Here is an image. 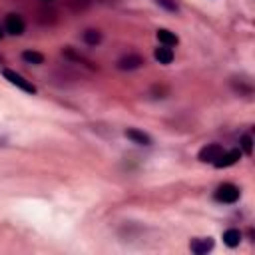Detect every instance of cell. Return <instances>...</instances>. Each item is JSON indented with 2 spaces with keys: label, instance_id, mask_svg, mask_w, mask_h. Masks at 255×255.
<instances>
[{
  "label": "cell",
  "instance_id": "cell-1",
  "mask_svg": "<svg viewBox=\"0 0 255 255\" xmlns=\"http://www.w3.org/2000/svg\"><path fill=\"white\" fill-rule=\"evenodd\" d=\"M239 195H241V191H239V187L233 185V183H221V185L215 189V193H213V197H215L217 201H221V203H235V201L239 199Z\"/></svg>",
  "mask_w": 255,
  "mask_h": 255
},
{
  "label": "cell",
  "instance_id": "cell-2",
  "mask_svg": "<svg viewBox=\"0 0 255 255\" xmlns=\"http://www.w3.org/2000/svg\"><path fill=\"white\" fill-rule=\"evenodd\" d=\"M2 74H4V78L10 82V84H14L16 88H20V90H24L26 94H36V86L32 84V82H28L24 76H20L18 72H14V70H8V68H4L2 70Z\"/></svg>",
  "mask_w": 255,
  "mask_h": 255
},
{
  "label": "cell",
  "instance_id": "cell-3",
  "mask_svg": "<svg viewBox=\"0 0 255 255\" xmlns=\"http://www.w3.org/2000/svg\"><path fill=\"white\" fill-rule=\"evenodd\" d=\"M143 64H145L143 56H139V54H126V56H122L118 60V70H137Z\"/></svg>",
  "mask_w": 255,
  "mask_h": 255
},
{
  "label": "cell",
  "instance_id": "cell-4",
  "mask_svg": "<svg viewBox=\"0 0 255 255\" xmlns=\"http://www.w3.org/2000/svg\"><path fill=\"white\" fill-rule=\"evenodd\" d=\"M26 30V24H24V18L20 14H8L6 16V32L12 34V36H20L24 34Z\"/></svg>",
  "mask_w": 255,
  "mask_h": 255
},
{
  "label": "cell",
  "instance_id": "cell-5",
  "mask_svg": "<svg viewBox=\"0 0 255 255\" xmlns=\"http://www.w3.org/2000/svg\"><path fill=\"white\" fill-rule=\"evenodd\" d=\"M221 151H223V147H221L219 143H207L205 147L199 149L197 157H199V161H203V163H213V161L219 157Z\"/></svg>",
  "mask_w": 255,
  "mask_h": 255
},
{
  "label": "cell",
  "instance_id": "cell-6",
  "mask_svg": "<svg viewBox=\"0 0 255 255\" xmlns=\"http://www.w3.org/2000/svg\"><path fill=\"white\" fill-rule=\"evenodd\" d=\"M241 157V149H229V151H221L219 153V157L213 161V165L215 167H229V165H233V163H237V159Z\"/></svg>",
  "mask_w": 255,
  "mask_h": 255
},
{
  "label": "cell",
  "instance_id": "cell-7",
  "mask_svg": "<svg viewBox=\"0 0 255 255\" xmlns=\"http://www.w3.org/2000/svg\"><path fill=\"white\" fill-rule=\"evenodd\" d=\"M189 249H191V253H195V255H205L207 251L213 249V239H211V237H197V239H191Z\"/></svg>",
  "mask_w": 255,
  "mask_h": 255
},
{
  "label": "cell",
  "instance_id": "cell-8",
  "mask_svg": "<svg viewBox=\"0 0 255 255\" xmlns=\"http://www.w3.org/2000/svg\"><path fill=\"white\" fill-rule=\"evenodd\" d=\"M126 137L131 139V141L137 143V145H151V137H149L145 131L135 129V128H128V129H126Z\"/></svg>",
  "mask_w": 255,
  "mask_h": 255
},
{
  "label": "cell",
  "instance_id": "cell-9",
  "mask_svg": "<svg viewBox=\"0 0 255 255\" xmlns=\"http://www.w3.org/2000/svg\"><path fill=\"white\" fill-rule=\"evenodd\" d=\"M155 36H157V40H159L161 46H169V48H171V46H175V44L179 42V38H177L171 30H165V28H159Z\"/></svg>",
  "mask_w": 255,
  "mask_h": 255
},
{
  "label": "cell",
  "instance_id": "cell-10",
  "mask_svg": "<svg viewBox=\"0 0 255 255\" xmlns=\"http://www.w3.org/2000/svg\"><path fill=\"white\" fill-rule=\"evenodd\" d=\"M153 56H155V60H157L159 64H165V66L173 62V50H171L169 46H159V48H155Z\"/></svg>",
  "mask_w": 255,
  "mask_h": 255
},
{
  "label": "cell",
  "instance_id": "cell-11",
  "mask_svg": "<svg viewBox=\"0 0 255 255\" xmlns=\"http://www.w3.org/2000/svg\"><path fill=\"white\" fill-rule=\"evenodd\" d=\"M223 243L227 245V247H237L239 243H241V231L239 229H227V231H223Z\"/></svg>",
  "mask_w": 255,
  "mask_h": 255
},
{
  "label": "cell",
  "instance_id": "cell-12",
  "mask_svg": "<svg viewBox=\"0 0 255 255\" xmlns=\"http://www.w3.org/2000/svg\"><path fill=\"white\" fill-rule=\"evenodd\" d=\"M22 60L28 62V64L40 66V64H44V54H40V52H36V50H24V52H22Z\"/></svg>",
  "mask_w": 255,
  "mask_h": 255
},
{
  "label": "cell",
  "instance_id": "cell-13",
  "mask_svg": "<svg viewBox=\"0 0 255 255\" xmlns=\"http://www.w3.org/2000/svg\"><path fill=\"white\" fill-rule=\"evenodd\" d=\"M82 38H84V42H86L88 46H98V44L102 42V32H100V30H92V28H90V30H86V32H84V36H82Z\"/></svg>",
  "mask_w": 255,
  "mask_h": 255
},
{
  "label": "cell",
  "instance_id": "cell-14",
  "mask_svg": "<svg viewBox=\"0 0 255 255\" xmlns=\"http://www.w3.org/2000/svg\"><path fill=\"white\" fill-rule=\"evenodd\" d=\"M241 149H243L247 155L253 153V137H251L249 133H245V135L241 137Z\"/></svg>",
  "mask_w": 255,
  "mask_h": 255
},
{
  "label": "cell",
  "instance_id": "cell-15",
  "mask_svg": "<svg viewBox=\"0 0 255 255\" xmlns=\"http://www.w3.org/2000/svg\"><path fill=\"white\" fill-rule=\"evenodd\" d=\"M161 8H165V10H169V12H177L179 8H177V2L175 0H155Z\"/></svg>",
  "mask_w": 255,
  "mask_h": 255
},
{
  "label": "cell",
  "instance_id": "cell-16",
  "mask_svg": "<svg viewBox=\"0 0 255 255\" xmlns=\"http://www.w3.org/2000/svg\"><path fill=\"white\" fill-rule=\"evenodd\" d=\"M2 36H4V32H2V26H0V40H2Z\"/></svg>",
  "mask_w": 255,
  "mask_h": 255
},
{
  "label": "cell",
  "instance_id": "cell-17",
  "mask_svg": "<svg viewBox=\"0 0 255 255\" xmlns=\"http://www.w3.org/2000/svg\"><path fill=\"white\" fill-rule=\"evenodd\" d=\"M44 2H52V0H44Z\"/></svg>",
  "mask_w": 255,
  "mask_h": 255
}]
</instances>
